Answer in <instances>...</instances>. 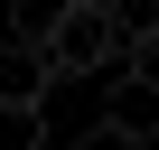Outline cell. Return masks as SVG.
Instances as JSON below:
<instances>
[{
    "label": "cell",
    "mask_w": 159,
    "mask_h": 150,
    "mask_svg": "<svg viewBox=\"0 0 159 150\" xmlns=\"http://www.w3.org/2000/svg\"><path fill=\"white\" fill-rule=\"evenodd\" d=\"M38 66H47V75H103V66H112L103 0H56V19L38 28Z\"/></svg>",
    "instance_id": "cell-1"
},
{
    "label": "cell",
    "mask_w": 159,
    "mask_h": 150,
    "mask_svg": "<svg viewBox=\"0 0 159 150\" xmlns=\"http://www.w3.org/2000/svg\"><path fill=\"white\" fill-rule=\"evenodd\" d=\"M103 122H112V131H131V141H159V75H112Z\"/></svg>",
    "instance_id": "cell-2"
},
{
    "label": "cell",
    "mask_w": 159,
    "mask_h": 150,
    "mask_svg": "<svg viewBox=\"0 0 159 150\" xmlns=\"http://www.w3.org/2000/svg\"><path fill=\"white\" fill-rule=\"evenodd\" d=\"M0 150H47V103H0Z\"/></svg>",
    "instance_id": "cell-3"
},
{
    "label": "cell",
    "mask_w": 159,
    "mask_h": 150,
    "mask_svg": "<svg viewBox=\"0 0 159 150\" xmlns=\"http://www.w3.org/2000/svg\"><path fill=\"white\" fill-rule=\"evenodd\" d=\"M56 19V0H19V47H38V28Z\"/></svg>",
    "instance_id": "cell-4"
},
{
    "label": "cell",
    "mask_w": 159,
    "mask_h": 150,
    "mask_svg": "<svg viewBox=\"0 0 159 150\" xmlns=\"http://www.w3.org/2000/svg\"><path fill=\"white\" fill-rule=\"evenodd\" d=\"M84 150H150V141H131V131H112V122H94V131H84Z\"/></svg>",
    "instance_id": "cell-5"
}]
</instances>
